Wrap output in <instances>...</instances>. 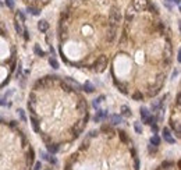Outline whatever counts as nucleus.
Listing matches in <instances>:
<instances>
[{"label":"nucleus","mask_w":181,"mask_h":170,"mask_svg":"<svg viewBox=\"0 0 181 170\" xmlns=\"http://www.w3.org/2000/svg\"><path fill=\"white\" fill-rule=\"evenodd\" d=\"M135 166H136V169H138V166H139V160H138V159L135 160Z\"/></svg>","instance_id":"obj_34"},{"label":"nucleus","mask_w":181,"mask_h":170,"mask_svg":"<svg viewBox=\"0 0 181 170\" xmlns=\"http://www.w3.org/2000/svg\"><path fill=\"white\" fill-rule=\"evenodd\" d=\"M0 105H2V106H7V103L4 102V99H0Z\"/></svg>","instance_id":"obj_31"},{"label":"nucleus","mask_w":181,"mask_h":170,"mask_svg":"<svg viewBox=\"0 0 181 170\" xmlns=\"http://www.w3.org/2000/svg\"><path fill=\"white\" fill-rule=\"evenodd\" d=\"M49 2H50V0H42V3H43V4H47Z\"/></svg>","instance_id":"obj_35"},{"label":"nucleus","mask_w":181,"mask_h":170,"mask_svg":"<svg viewBox=\"0 0 181 170\" xmlns=\"http://www.w3.org/2000/svg\"><path fill=\"white\" fill-rule=\"evenodd\" d=\"M162 105H163V100H158V102H155L153 105H152V112H156V110H159Z\"/></svg>","instance_id":"obj_16"},{"label":"nucleus","mask_w":181,"mask_h":170,"mask_svg":"<svg viewBox=\"0 0 181 170\" xmlns=\"http://www.w3.org/2000/svg\"><path fill=\"white\" fill-rule=\"evenodd\" d=\"M41 167H42L41 162H36V165H35V169H34V170H41Z\"/></svg>","instance_id":"obj_29"},{"label":"nucleus","mask_w":181,"mask_h":170,"mask_svg":"<svg viewBox=\"0 0 181 170\" xmlns=\"http://www.w3.org/2000/svg\"><path fill=\"white\" fill-rule=\"evenodd\" d=\"M149 2L148 0H132V6H134L135 11H143L148 9Z\"/></svg>","instance_id":"obj_3"},{"label":"nucleus","mask_w":181,"mask_h":170,"mask_svg":"<svg viewBox=\"0 0 181 170\" xmlns=\"http://www.w3.org/2000/svg\"><path fill=\"white\" fill-rule=\"evenodd\" d=\"M18 114H20V117H21V120L22 121H25L27 119H25V113H24V110H21V109H20L18 110Z\"/></svg>","instance_id":"obj_26"},{"label":"nucleus","mask_w":181,"mask_h":170,"mask_svg":"<svg viewBox=\"0 0 181 170\" xmlns=\"http://www.w3.org/2000/svg\"><path fill=\"white\" fill-rule=\"evenodd\" d=\"M17 18H20V21H21V22H25V15H24L21 11H18V13H17Z\"/></svg>","instance_id":"obj_23"},{"label":"nucleus","mask_w":181,"mask_h":170,"mask_svg":"<svg viewBox=\"0 0 181 170\" xmlns=\"http://www.w3.org/2000/svg\"><path fill=\"white\" fill-rule=\"evenodd\" d=\"M22 35H24V38H25V40L29 39V35H28V31H24L22 32Z\"/></svg>","instance_id":"obj_30"},{"label":"nucleus","mask_w":181,"mask_h":170,"mask_svg":"<svg viewBox=\"0 0 181 170\" xmlns=\"http://www.w3.org/2000/svg\"><path fill=\"white\" fill-rule=\"evenodd\" d=\"M49 64L54 68V70H57V68H59V63H57V60H56L54 57H50L49 59Z\"/></svg>","instance_id":"obj_17"},{"label":"nucleus","mask_w":181,"mask_h":170,"mask_svg":"<svg viewBox=\"0 0 181 170\" xmlns=\"http://www.w3.org/2000/svg\"><path fill=\"white\" fill-rule=\"evenodd\" d=\"M110 121H111V124H120V123H123V119L118 114H113V116H110Z\"/></svg>","instance_id":"obj_8"},{"label":"nucleus","mask_w":181,"mask_h":170,"mask_svg":"<svg viewBox=\"0 0 181 170\" xmlns=\"http://www.w3.org/2000/svg\"><path fill=\"white\" fill-rule=\"evenodd\" d=\"M41 156H42V159H45V160H47V162H49V159H50V156L47 155V153H45V152H42Z\"/></svg>","instance_id":"obj_27"},{"label":"nucleus","mask_w":181,"mask_h":170,"mask_svg":"<svg viewBox=\"0 0 181 170\" xmlns=\"http://www.w3.org/2000/svg\"><path fill=\"white\" fill-rule=\"evenodd\" d=\"M116 34H117V27H109V31H107V42H113V39L116 38Z\"/></svg>","instance_id":"obj_4"},{"label":"nucleus","mask_w":181,"mask_h":170,"mask_svg":"<svg viewBox=\"0 0 181 170\" xmlns=\"http://www.w3.org/2000/svg\"><path fill=\"white\" fill-rule=\"evenodd\" d=\"M120 20H121V14H120V10H117L116 7H113L110 11V15H109V27H117Z\"/></svg>","instance_id":"obj_1"},{"label":"nucleus","mask_w":181,"mask_h":170,"mask_svg":"<svg viewBox=\"0 0 181 170\" xmlns=\"http://www.w3.org/2000/svg\"><path fill=\"white\" fill-rule=\"evenodd\" d=\"M163 138L166 139L168 144H174V142H176V139L171 137L170 131H168V128H163Z\"/></svg>","instance_id":"obj_5"},{"label":"nucleus","mask_w":181,"mask_h":170,"mask_svg":"<svg viewBox=\"0 0 181 170\" xmlns=\"http://www.w3.org/2000/svg\"><path fill=\"white\" fill-rule=\"evenodd\" d=\"M166 2H168V0H166Z\"/></svg>","instance_id":"obj_37"},{"label":"nucleus","mask_w":181,"mask_h":170,"mask_svg":"<svg viewBox=\"0 0 181 170\" xmlns=\"http://www.w3.org/2000/svg\"><path fill=\"white\" fill-rule=\"evenodd\" d=\"M34 52H35V54H36V56H41V57H43V56H45V52H43V50L41 49V47L38 46V45H35Z\"/></svg>","instance_id":"obj_15"},{"label":"nucleus","mask_w":181,"mask_h":170,"mask_svg":"<svg viewBox=\"0 0 181 170\" xmlns=\"http://www.w3.org/2000/svg\"><path fill=\"white\" fill-rule=\"evenodd\" d=\"M107 63H109V60H107L106 56H100V57L96 60V63H95L96 72H103L104 70H106V67H107Z\"/></svg>","instance_id":"obj_2"},{"label":"nucleus","mask_w":181,"mask_h":170,"mask_svg":"<svg viewBox=\"0 0 181 170\" xmlns=\"http://www.w3.org/2000/svg\"><path fill=\"white\" fill-rule=\"evenodd\" d=\"M168 2H173V3H176L177 6H180V0H168Z\"/></svg>","instance_id":"obj_32"},{"label":"nucleus","mask_w":181,"mask_h":170,"mask_svg":"<svg viewBox=\"0 0 181 170\" xmlns=\"http://www.w3.org/2000/svg\"><path fill=\"white\" fill-rule=\"evenodd\" d=\"M32 127H34V130H35L36 132L41 131V128H39V125H38V121H36L35 119H32Z\"/></svg>","instance_id":"obj_22"},{"label":"nucleus","mask_w":181,"mask_h":170,"mask_svg":"<svg viewBox=\"0 0 181 170\" xmlns=\"http://www.w3.org/2000/svg\"><path fill=\"white\" fill-rule=\"evenodd\" d=\"M6 6L9 9H14V0H6Z\"/></svg>","instance_id":"obj_24"},{"label":"nucleus","mask_w":181,"mask_h":170,"mask_svg":"<svg viewBox=\"0 0 181 170\" xmlns=\"http://www.w3.org/2000/svg\"><path fill=\"white\" fill-rule=\"evenodd\" d=\"M47 149H49V152L50 153H56V152H57L59 151V147H57V145H47Z\"/></svg>","instance_id":"obj_21"},{"label":"nucleus","mask_w":181,"mask_h":170,"mask_svg":"<svg viewBox=\"0 0 181 170\" xmlns=\"http://www.w3.org/2000/svg\"><path fill=\"white\" fill-rule=\"evenodd\" d=\"M164 59H166V62H167V63L171 60V47H170V45H167V46H166V52H164Z\"/></svg>","instance_id":"obj_11"},{"label":"nucleus","mask_w":181,"mask_h":170,"mask_svg":"<svg viewBox=\"0 0 181 170\" xmlns=\"http://www.w3.org/2000/svg\"><path fill=\"white\" fill-rule=\"evenodd\" d=\"M134 127H135V131L138 132V134H141V132H142V127L139 125V123H135V125H134Z\"/></svg>","instance_id":"obj_25"},{"label":"nucleus","mask_w":181,"mask_h":170,"mask_svg":"<svg viewBox=\"0 0 181 170\" xmlns=\"http://www.w3.org/2000/svg\"><path fill=\"white\" fill-rule=\"evenodd\" d=\"M121 113H123V116H126V117H130L132 113H131V109L127 106V105H123L121 106Z\"/></svg>","instance_id":"obj_10"},{"label":"nucleus","mask_w":181,"mask_h":170,"mask_svg":"<svg viewBox=\"0 0 181 170\" xmlns=\"http://www.w3.org/2000/svg\"><path fill=\"white\" fill-rule=\"evenodd\" d=\"M106 117H107V110H98L95 117H93V120L95 121H100V120L106 119Z\"/></svg>","instance_id":"obj_6"},{"label":"nucleus","mask_w":181,"mask_h":170,"mask_svg":"<svg viewBox=\"0 0 181 170\" xmlns=\"http://www.w3.org/2000/svg\"><path fill=\"white\" fill-rule=\"evenodd\" d=\"M134 99H136V100L142 99V94H139V92H136V94H134Z\"/></svg>","instance_id":"obj_28"},{"label":"nucleus","mask_w":181,"mask_h":170,"mask_svg":"<svg viewBox=\"0 0 181 170\" xmlns=\"http://www.w3.org/2000/svg\"><path fill=\"white\" fill-rule=\"evenodd\" d=\"M103 100H104V96H103V95H100L99 98H96V99L93 100V103H92V105H93V107H95V109H98V107H99V105L102 103Z\"/></svg>","instance_id":"obj_13"},{"label":"nucleus","mask_w":181,"mask_h":170,"mask_svg":"<svg viewBox=\"0 0 181 170\" xmlns=\"http://www.w3.org/2000/svg\"><path fill=\"white\" fill-rule=\"evenodd\" d=\"M2 123H4V120H3L2 117H0V124H2Z\"/></svg>","instance_id":"obj_36"},{"label":"nucleus","mask_w":181,"mask_h":170,"mask_svg":"<svg viewBox=\"0 0 181 170\" xmlns=\"http://www.w3.org/2000/svg\"><path fill=\"white\" fill-rule=\"evenodd\" d=\"M38 29L41 32H46L49 29V22H47L46 20H41V21L38 22Z\"/></svg>","instance_id":"obj_7"},{"label":"nucleus","mask_w":181,"mask_h":170,"mask_svg":"<svg viewBox=\"0 0 181 170\" xmlns=\"http://www.w3.org/2000/svg\"><path fill=\"white\" fill-rule=\"evenodd\" d=\"M96 134H98V132H96V131H91V132H89V135H91V137H95Z\"/></svg>","instance_id":"obj_33"},{"label":"nucleus","mask_w":181,"mask_h":170,"mask_svg":"<svg viewBox=\"0 0 181 170\" xmlns=\"http://www.w3.org/2000/svg\"><path fill=\"white\" fill-rule=\"evenodd\" d=\"M171 127L176 128L177 135H180V123H178V121H171Z\"/></svg>","instance_id":"obj_19"},{"label":"nucleus","mask_w":181,"mask_h":170,"mask_svg":"<svg viewBox=\"0 0 181 170\" xmlns=\"http://www.w3.org/2000/svg\"><path fill=\"white\" fill-rule=\"evenodd\" d=\"M27 13H29L31 15H39V14H41V11H39V9H36V7L28 6V9H27Z\"/></svg>","instance_id":"obj_9"},{"label":"nucleus","mask_w":181,"mask_h":170,"mask_svg":"<svg viewBox=\"0 0 181 170\" xmlns=\"http://www.w3.org/2000/svg\"><path fill=\"white\" fill-rule=\"evenodd\" d=\"M93 89H95V88H93V85H92L91 82H85V84H84V91L88 92V94H92Z\"/></svg>","instance_id":"obj_12"},{"label":"nucleus","mask_w":181,"mask_h":170,"mask_svg":"<svg viewBox=\"0 0 181 170\" xmlns=\"http://www.w3.org/2000/svg\"><path fill=\"white\" fill-rule=\"evenodd\" d=\"M141 117H142V120H143V121L146 120L148 117H149V112H148L145 107H142V109H141Z\"/></svg>","instance_id":"obj_18"},{"label":"nucleus","mask_w":181,"mask_h":170,"mask_svg":"<svg viewBox=\"0 0 181 170\" xmlns=\"http://www.w3.org/2000/svg\"><path fill=\"white\" fill-rule=\"evenodd\" d=\"M14 28H15V31L18 32V35H22V32H24V29H22V27L18 24V21H15L14 22Z\"/></svg>","instance_id":"obj_20"},{"label":"nucleus","mask_w":181,"mask_h":170,"mask_svg":"<svg viewBox=\"0 0 181 170\" xmlns=\"http://www.w3.org/2000/svg\"><path fill=\"white\" fill-rule=\"evenodd\" d=\"M151 144L153 145V147H158V145L160 144V138H159V135H153V137H151Z\"/></svg>","instance_id":"obj_14"}]
</instances>
